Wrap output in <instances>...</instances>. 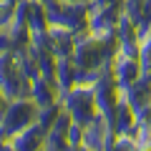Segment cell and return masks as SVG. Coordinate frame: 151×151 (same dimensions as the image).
<instances>
[{"instance_id": "6da1fadb", "label": "cell", "mask_w": 151, "mask_h": 151, "mask_svg": "<svg viewBox=\"0 0 151 151\" xmlns=\"http://www.w3.org/2000/svg\"><path fill=\"white\" fill-rule=\"evenodd\" d=\"M30 119H33V106H28V103H10V108L5 111V126L10 134H15L18 129H25Z\"/></svg>"}]
</instances>
